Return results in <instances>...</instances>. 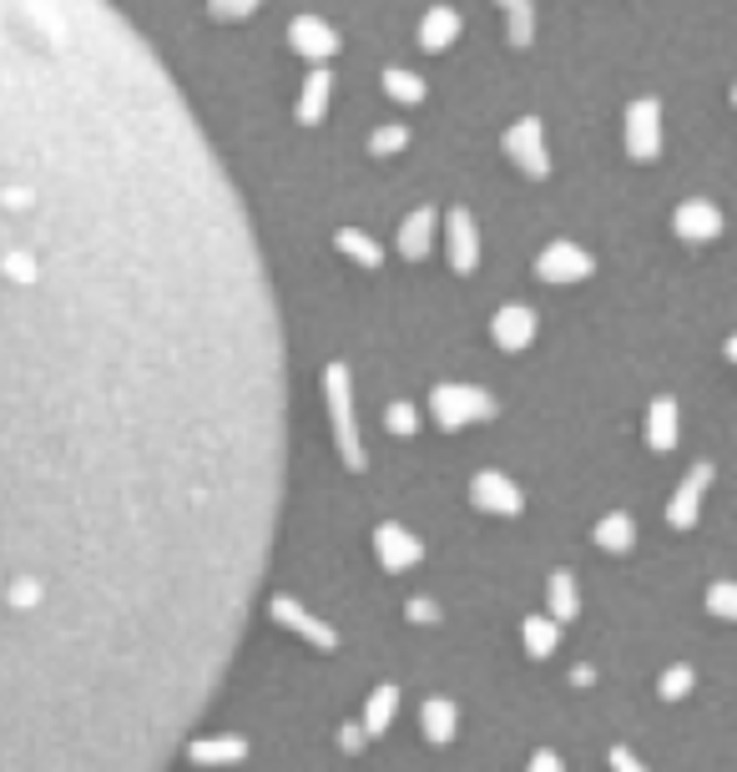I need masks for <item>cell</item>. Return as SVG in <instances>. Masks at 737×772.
<instances>
[{"instance_id":"obj_37","label":"cell","mask_w":737,"mask_h":772,"mask_svg":"<svg viewBox=\"0 0 737 772\" xmlns=\"http://www.w3.org/2000/svg\"><path fill=\"white\" fill-rule=\"evenodd\" d=\"M727 359H733V364H737V334H733V339H727Z\"/></svg>"},{"instance_id":"obj_9","label":"cell","mask_w":737,"mask_h":772,"mask_svg":"<svg viewBox=\"0 0 737 772\" xmlns=\"http://www.w3.org/2000/svg\"><path fill=\"white\" fill-rule=\"evenodd\" d=\"M707 484H712V465H707V459H702V465H692V470L682 475V484H677V495H671V505H667V520L677 525V530H692V525H698Z\"/></svg>"},{"instance_id":"obj_36","label":"cell","mask_w":737,"mask_h":772,"mask_svg":"<svg viewBox=\"0 0 737 772\" xmlns=\"http://www.w3.org/2000/svg\"><path fill=\"white\" fill-rule=\"evenodd\" d=\"M364 737H368V733H364V722H359V727H343V733H339V742L349 747V752H359V747H364Z\"/></svg>"},{"instance_id":"obj_28","label":"cell","mask_w":737,"mask_h":772,"mask_svg":"<svg viewBox=\"0 0 737 772\" xmlns=\"http://www.w3.org/2000/svg\"><path fill=\"white\" fill-rule=\"evenodd\" d=\"M692 667H687V662H677V667H667L662 671V681H657V692H662V702H682L687 692H692Z\"/></svg>"},{"instance_id":"obj_5","label":"cell","mask_w":737,"mask_h":772,"mask_svg":"<svg viewBox=\"0 0 737 772\" xmlns=\"http://www.w3.org/2000/svg\"><path fill=\"white\" fill-rule=\"evenodd\" d=\"M470 500H475V511H486V515H520L526 511V495H520V484L505 480L501 470H486V475H475L470 480Z\"/></svg>"},{"instance_id":"obj_15","label":"cell","mask_w":737,"mask_h":772,"mask_svg":"<svg viewBox=\"0 0 737 772\" xmlns=\"http://www.w3.org/2000/svg\"><path fill=\"white\" fill-rule=\"evenodd\" d=\"M329 92H334L329 66H314L308 81H303V92H299V121L303 127H318V121H324V112H329Z\"/></svg>"},{"instance_id":"obj_30","label":"cell","mask_w":737,"mask_h":772,"mask_svg":"<svg viewBox=\"0 0 737 772\" xmlns=\"http://www.w3.org/2000/svg\"><path fill=\"white\" fill-rule=\"evenodd\" d=\"M405 147H409L405 127H379L374 137H368V152H374V157H395V152H405Z\"/></svg>"},{"instance_id":"obj_20","label":"cell","mask_w":737,"mask_h":772,"mask_svg":"<svg viewBox=\"0 0 737 772\" xmlns=\"http://www.w3.org/2000/svg\"><path fill=\"white\" fill-rule=\"evenodd\" d=\"M596 546L611 550V555H627L636 546V520L627 511H611L601 525H596Z\"/></svg>"},{"instance_id":"obj_19","label":"cell","mask_w":737,"mask_h":772,"mask_svg":"<svg viewBox=\"0 0 737 772\" xmlns=\"http://www.w3.org/2000/svg\"><path fill=\"white\" fill-rule=\"evenodd\" d=\"M455 36H460V11H449V5H435V11L420 21V46H424V51H445Z\"/></svg>"},{"instance_id":"obj_33","label":"cell","mask_w":737,"mask_h":772,"mask_svg":"<svg viewBox=\"0 0 737 772\" xmlns=\"http://www.w3.org/2000/svg\"><path fill=\"white\" fill-rule=\"evenodd\" d=\"M405 616L409 621H440V606L430 601V596H414V601L405 606Z\"/></svg>"},{"instance_id":"obj_7","label":"cell","mask_w":737,"mask_h":772,"mask_svg":"<svg viewBox=\"0 0 737 772\" xmlns=\"http://www.w3.org/2000/svg\"><path fill=\"white\" fill-rule=\"evenodd\" d=\"M592 268H596V258L581 253L576 243H551L536 258V278H546V283H581V278H592Z\"/></svg>"},{"instance_id":"obj_25","label":"cell","mask_w":737,"mask_h":772,"mask_svg":"<svg viewBox=\"0 0 737 772\" xmlns=\"http://www.w3.org/2000/svg\"><path fill=\"white\" fill-rule=\"evenodd\" d=\"M334 243H339V253H349L359 268H379V258H384L379 243H374L368 233H359V227H339V237H334Z\"/></svg>"},{"instance_id":"obj_11","label":"cell","mask_w":737,"mask_h":772,"mask_svg":"<svg viewBox=\"0 0 737 772\" xmlns=\"http://www.w3.org/2000/svg\"><path fill=\"white\" fill-rule=\"evenodd\" d=\"M374 555H379V565L384 571H409V565L424 555V546H420V536H409L405 525H379L374 530Z\"/></svg>"},{"instance_id":"obj_1","label":"cell","mask_w":737,"mask_h":772,"mask_svg":"<svg viewBox=\"0 0 737 772\" xmlns=\"http://www.w3.org/2000/svg\"><path fill=\"white\" fill-rule=\"evenodd\" d=\"M258 233L112 0H0V772H167L273 561Z\"/></svg>"},{"instance_id":"obj_18","label":"cell","mask_w":737,"mask_h":772,"mask_svg":"<svg viewBox=\"0 0 737 772\" xmlns=\"http://www.w3.org/2000/svg\"><path fill=\"white\" fill-rule=\"evenodd\" d=\"M646 445L657 455L677 449V399H652V409H646Z\"/></svg>"},{"instance_id":"obj_3","label":"cell","mask_w":737,"mask_h":772,"mask_svg":"<svg viewBox=\"0 0 737 772\" xmlns=\"http://www.w3.org/2000/svg\"><path fill=\"white\" fill-rule=\"evenodd\" d=\"M430 414H435L440 430H465V424H480V419L495 414V399L475 384H440L430 394Z\"/></svg>"},{"instance_id":"obj_24","label":"cell","mask_w":737,"mask_h":772,"mask_svg":"<svg viewBox=\"0 0 737 772\" xmlns=\"http://www.w3.org/2000/svg\"><path fill=\"white\" fill-rule=\"evenodd\" d=\"M520 636H526V652L530 656H551L555 646H561V621H551V616H526Z\"/></svg>"},{"instance_id":"obj_4","label":"cell","mask_w":737,"mask_h":772,"mask_svg":"<svg viewBox=\"0 0 737 772\" xmlns=\"http://www.w3.org/2000/svg\"><path fill=\"white\" fill-rule=\"evenodd\" d=\"M505 152L526 177H551V152H546V127L536 117H520L505 131Z\"/></svg>"},{"instance_id":"obj_27","label":"cell","mask_w":737,"mask_h":772,"mask_svg":"<svg viewBox=\"0 0 737 772\" xmlns=\"http://www.w3.org/2000/svg\"><path fill=\"white\" fill-rule=\"evenodd\" d=\"M505 11H511V46H530V36H536V5L530 0H511Z\"/></svg>"},{"instance_id":"obj_39","label":"cell","mask_w":737,"mask_h":772,"mask_svg":"<svg viewBox=\"0 0 737 772\" xmlns=\"http://www.w3.org/2000/svg\"><path fill=\"white\" fill-rule=\"evenodd\" d=\"M495 5H501V11H505V5H511V0H495Z\"/></svg>"},{"instance_id":"obj_31","label":"cell","mask_w":737,"mask_h":772,"mask_svg":"<svg viewBox=\"0 0 737 772\" xmlns=\"http://www.w3.org/2000/svg\"><path fill=\"white\" fill-rule=\"evenodd\" d=\"M384 424H389V434H399V440H405V434L420 430V414H414V405H405V399H399V405H389Z\"/></svg>"},{"instance_id":"obj_23","label":"cell","mask_w":737,"mask_h":772,"mask_svg":"<svg viewBox=\"0 0 737 772\" xmlns=\"http://www.w3.org/2000/svg\"><path fill=\"white\" fill-rule=\"evenodd\" d=\"M581 611V596H576V581L566 576V571H555L551 586H546V616L551 621H571V616Z\"/></svg>"},{"instance_id":"obj_21","label":"cell","mask_w":737,"mask_h":772,"mask_svg":"<svg viewBox=\"0 0 737 772\" xmlns=\"http://www.w3.org/2000/svg\"><path fill=\"white\" fill-rule=\"evenodd\" d=\"M395 712H399V687L395 681H379L364 702V733H384L395 722Z\"/></svg>"},{"instance_id":"obj_32","label":"cell","mask_w":737,"mask_h":772,"mask_svg":"<svg viewBox=\"0 0 737 772\" xmlns=\"http://www.w3.org/2000/svg\"><path fill=\"white\" fill-rule=\"evenodd\" d=\"M258 5H264V0H212V15H218V21H243V15L258 11Z\"/></svg>"},{"instance_id":"obj_35","label":"cell","mask_w":737,"mask_h":772,"mask_svg":"<svg viewBox=\"0 0 737 772\" xmlns=\"http://www.w3.org/2000/svg\"><path fill=\"white\" fill-rule=\"evenodd\" d=\"M606 762H611V772H646L642 762H636V752H627V747H611V758Z\"/></svg>"},{"instance_id":"obj_26","label":"cell","mask_w":737,"mask_h":772,"mask_svg":"<svg viewBox=\"0 0 737 772\" xmlns=\"http://www.w3.org/2000/svg\"><path fill=\"white\" fill-rule=\"evenodd\" d=\"M384 92L395 96V102L414 106L424 96V81L414 77V71H405V66H389V71H384Z\"/></svg>"},{"instance_id":"obj_34","label":"cell","mask_w":737,"mask_h":772,"mask_svg":"<svg viewBox=\"0 0 737 772\" xmlns=\"http://www.w3.org/2000/svg\"><path fill=\"white\" fill-rule=\"evenodd\" d=\"M526 772H566V762H561V758H555V752H551V747H540V752H536V758H530V768Z\"/></svg>"},{"instance_id":"obj_22","label":"cell","mask_w":737,"mask_h":772,"mask_svg":"<svg viewBox=\"0 0 737 772\" xmlns=\"http://www.w3.org/2000/svg\"><path fill=\"white\" fill-rule=\"evenodd\" d=\"M187 758L192 762H243L248 758V742H243V737H218V742L192 737V742H187Z\"/></svg>"},{"instance_id":"obj_8","label":"cell","mask_w":737,"mask_h":772,"mask_svg":"<svg viewBox=\"0 0 737 772\" xmlns=\"http://www.w3.org/2000/svg\"><path fill=\"white\" fill-rule=\"evenodd\" d=\"M627 152L636 162H652L662 152V106L657 102H632V112H627Z\"/></svg>"},{"instance_id":"obj_12","label":"cell","mask_w":737,"mask_h":772,"mask_svg":"<svg viewBox=\"0 0 737 772\" xmlns=\"http://www.w3.org/2000/svg\"><path fill=\"white\" fill-rule=\"evenodd\" d=\"M445 248H449V262H455V273H475L480 268V233H475V218L465 208L449 212L445 223Z\"/></svg>"},{"instance_id":"obj_17","label":"cell","mask_w":737,"mask_h":772,"mask_svg":"<svg viewBox=\"0 0 737 772\" xmlns=\"http://www.w3.org/2000/svg\"><path fill=\"white\" fill-rule=\"evenodd\" d=\"M430 248H435V208H420V212H409L405 227H399V253L420 262Z\"/></svg>"},{"instance_id":"obj_6","label":"cell","mask_w":737,"mask_h":772,"mask_svg":"<svg viewBox=\"0 0 737 772\" xmlns=\"http://www.w3.org/2000/svg\"><path fill=\"white\" fill-rule=\"evenodd\" d=\"M268 611H273V621L278 627H289V631H299L303 642H314L318 652H339V631L329 627V621H318V616H308L293 596H273L268 601Z\"/></svg>"},{"instance_id":"obj_2","label":"cell","mask_w":737,"mask_h":772,"mask_svg":"<svg viewBox=\"0 0 737 772\" xmlns=\"http://www.w3.org/2000/svg\"><path fill=\"white\" fill-rule=\"evenodd\" d=\"M324 399H329V424H334V445L349 470H364V440H359V419H354V389H349V369L329 364L324 369Z\"/></svg>"},{"instance_id":"obj_13","label":"cell","mask_w":737,"mask_h":772,"mask_svg":"<svg viewBox=\"0 0 737 772\" xmlns=\"http://www.w3.org/2000/svg\"><path fill=\"white\" fill-rule=\"evenodd\" d=\"M671 227H677V237H687V243H712V237L723 233V212L712 208V202H682V208L671 212Z\"/></svg>"},{"instance_id":"obj_14","label":"cell","mask_w":737,"mask_h":772,"mask_svg":"<svg viewBox=\"0 0 737 772\" xmlns=\"http://www.w3.org/2000/svg\"><path fill=\"white\" fill-rule=\"evenodd\" d=\"M490 339L501 343V349H526L530 339H536V314H530L526 303H511V308H501V314L490 318Z\"/></svg>"},{"instance_id":"obj_29","label":"cell","mask_w":737,"mask_h":772,"mask_svg":"<svg viewBox=\"0 0 737 772\" xmlns=\"http://www.w3.org/2000/svg\"><path fill=\"white\" fill-rule=\"evenodd\" d=\"M707 611L723 616V621H737V581H712V586H707Z\"/></svg>"},{"instance_id":"obj_16","label":"cell","mask_w":737,"mask_h":772,"mask_svg":"<svg viewBox=\"0 0 737 772\" xmlns=\"http://www.w3.org/2000/svg\"><path fill=\"white\" fill-rule=\"evenodd\" d=\"M420 727H424V737H430V742L445 747L449 737L460 733V707H455L449 697H430V702L420 707Z\"/></svg>"},{"instance_id":"obj_10","label":"cell","mask_w":737,"mask_h":772,"mask_svg":"<svg viewBox=\"0 0 737 772\" xmlns=\"http://www.w3.org/2000/svg\"><path fill=\"white\" fill-rule=\"evenodd\" d=\"M289 46L299 56H308V61L324 66L334 51H339V31H334L329 21H318V15H299V21L289 26Z\"/></svg>"},{"instance_id":"obj_38","label":"cell","mask_w":737,"mask_h":772,"mask_svg":"<svg viewBox=\"0 0 737 772\" xmlns=\"http://www.w3.org/2000/svg\"><path fill=\"white\" fill-rule=\"evenodd\" d=\"M733 106H737V81H733Z\"/></svg>"}]
</instances>
